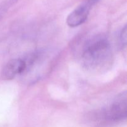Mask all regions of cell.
Listing matches in <instances>:
<instances>
[{"mask_svg":"<svg viewBox=\"0 0 127 127\" xmlns=\"http://www.w3.org/2000/svg\"><path fill=\"white\" fill-rule=\"evenodd\" d=\"M26 69V63L22 59H13L7 62L1 71V77L4 80H11L17 74H22Z\"/></svg>","mask_w":127,"mask_h":127,"instance_id":"cell-4","label":"cell"},{"mask_svg":"<svg viewBox=\"0 0 127 127\" xmlns=\"http://www.w3.org/2000/svg\"><path fill=\"white\" fill-rule=\"evenodd\" d=\"M127 26H125L122 30L120 33V36H119V40H120V44L122 45V47L125 46L127 44Z\"/></svg>","mask_w":127,"mask_h":127,"instance_id":"cell-5","label":"cell"},{"mask_svg":"<svg viewBox=\"0 0 127 127\" xmlns=\"http://www.w3.org/2000/svg\"><path fill=\"white\" fill-rule=\"evenodd\" d=\"M17 1V0H7V1H6V2L4 3V4L3 5V6L1 7V8H2L5 12H6L7 9L9 7V6L13 4L14 3V2H16Z\"/></svg>","mask_w":127,"mask_h":127,"instance_id":"cell-6","label":"cell"},{"mask_svg":"<svg viewBox=\"0 0 127 127\" xmlns=\"http://www.w3.org/2000/svg\"><path fill=\"white\" fill-rule=\"evenodd\" d=\"M83 1H86V2H88L89 4H90L92 6H93L94 5H95V4L97 3L100 0H83Z\"/></svg>","mask_w":127,"mask_h":127,"instance_id":"cell-7","label":"cell"},{"mask_svg":"<svg viewBox=\"0 0 127 127\" xmlns=\"http://www.w3.org/2000/svg\"><path fill=\"white\" fill-rule=\"evenodd\" d=\"M109 40L103 37H96L88 41L84 45L81 55L83 64L90 70L106 69L112 57Z\"/></svg>","mask_w":127,"mask_h":127,"instance_id":"cell-1","label":"cell"},{"mask_svg":"<svg viewBox=\"0 0 127 127\" xmlns=\"http://www.w3.org/2000/svg\"><path fill=\"white\" fill-rule=\"evenodd\" d=\"M127 93L123 92L116 97L114 101L104 111V118L110 121H119L127 116Z\"/></svg>","mask_w":127,"mask_h":127,"instance_id":"cell-2","label":"cell"},{"mask_svg":"<svg viewBox=\"0 0 127 127\" xmlns=\"http://www.w3.org/2000/svg\"><path fill=\"white\" fill-rule=\"evenodd\" d=\"M93 6L86 1H83L74 11H72L66 19L68 26L71 27L79 26L88 19L89 12Z\"/></svg>","mask_w":127,"mask_h":127,"instance_id":"cell-3","label":"cell"}]
</instances>
